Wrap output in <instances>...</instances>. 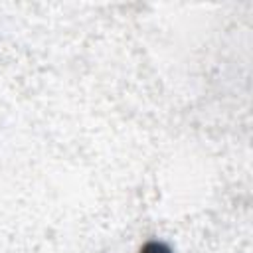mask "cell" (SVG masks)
I'll use <instances>...</instances> for the list:
<instances>
[{"label":"cell","mask_w":253,"mask_h":253,"mask_svg":"<svg viewBox=\"0 0 253 253\" xmlns=\"http://www.w3.org/2000/svg\"><path fill=\"white\" fill-rule=\"evenodd\" d=\"M142 253H170V251L160 243H148V245H144Z\"/></svg>","instance_id":"1"}]
</instances>
